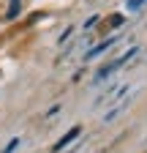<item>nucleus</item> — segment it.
I'll return each mask as SVG.
<instances>
[{
	"mask_svg": "<svg viewBox=\"0 0 147 153\" xmlns=\"http://www.w3.org/2000/svg\"><path fill=\"white\" fill-rule=\"evenodd\" d=\"M142 6V0H128V8H139Z\"/></svg>",
	"mask_w": 147,
	"mask_h": 153,
	"instance_id": "obj_6",
	"label": "nucleus"
},
{
	"mask_svg": "<svg viewBox=\"0 0 147 153\" xmlns=\"http://www.w3.org/2000/svg\"><path fill=\"white\" fill-rule=\"evenodd\" d=\"M115 41H117V38H109V41H104V44H98V47H96L93 52H87V60H90V57H96V55H101V52H106V49H109V47H112Z\"/></svg>",
	"mask_w": 147,
	"mask_h": 153,
	"instance_id": "obj_2",
	"label": "nucleus"
},
{
	"mask_svg": "<svg viewBox=\"0 0 147 153\" xmlns=\"http://www.w3.org/2000/svg\"><path fill=\"white\" fill-rule=\"evenodd\" d=\"M16 145H19V137H16V140H11V142H8V148H6L3 153H14V150H16Z\"/></svg>",
	"mask_w": 147,
	"mask_h": 153,
	"instance_id": "obj_3",
	"label": "nucleus"
},
{
	"mask_svg": "<svg viewBox=\"0 0 147 153\" xmlns=\"http://www.w3.org/2000/svg\"><path fill=\"white\" fill-rule=\"evenodd\" d=\"M79 131H82L79 126H74V128H68V131L63 134V140H60V142H54V148H52V150H54V153H57V150H63L65 145H71L74 140H76V137H79Z\"/></svg>",
	"mask_w": 147,
	"mask_h": 153,
	"instance_id": "obj_1",
	"label": "nucleus"
},
{
	"mask_svg": "<svg viewBox=\"0 0 147 153\" xmlns=\"http://www.w3.org/2000/svg\"><path fill=\"white\" fill-rule=\"evenodd\" d=\"M109 25H112V27H117V25H123V16H120V14H115L112 19H109Z\"/></svg>",
	"mask_w": 147,
	"mask_h": 153,
	"instance_id": "obj_4",
	"label": "nucleus"
},
{
	"mask_svg": "<svg viewBox=\"0 0 147 153\" xmlns=\"http://www.w3.org/2000/svg\"><path fill=\"white\" fill-rule=\"evenodd\" d=\"M68 36H71V27H68V30H63V36L57 38V44H63V41H65V38H68Z\"/></svg>",
	"mask_w": 147,
	"mask_h": 153,
	"instance_id": "obj_5",
	"label": "nucleus"
}]
</instances>
